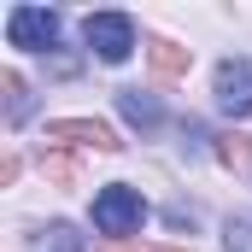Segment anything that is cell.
Returning a JSON list of instances; mask_svg holds the SVG:
<instances>
[{
    "mask_svg": "<svg viewBox=\"0 0 252 252\" xmlns=\"http://www.w3.org/2000/svg\"><path fill=\"white\" fill-rule=\"evenodd\" d=\"M147 64H153V76H164V82H176V76H188V64H193V53L188 47H176V41H147Z\"/></svg>",
    "mask_w": 252,
    "mask_h": 252,
    "instance_id": "6",
    "label": "cell"
},
{
    "mask_svg": "<svg viewBox=\"0 0 252 252\" xmlns=\"http://www.w3.org/2000/svg\"><path fill=\"white\" fill-rule=\"evenodd\" d=\"M82 41H88V47H94L106 64H124V59H129V47H135V24H129L124 12H88Z\"/></svg>",
    "mask_w": 252,
    "mask_h": 252,
    "instance_id": "2",
    "label": "cell"
},
{
    "mask_svg": "<svg viewBox=\"0 0 252 252\" xmlns=\"http://www.w3.org/2000/svg\"><path fill=\"white\" fill-rule=\"evenodd\" d=\"M112 252H182V247H112Z\"/></svg>",
    "mask_w": 252,
    "mask_h": 252,
    "instance_id": "12",
    "label": "cell"
},
{
    "mask_svg": "<svg viewBox=\"0 0 252 252\" xmlns=\"http://www.w3.org/2000/svg\"><path fill=\"white\" fill-rule=\"evenodd\" d=\"M118 112H124L135 129H158L164 124V106H158L153 94H141V88H124V94H118Z\"/></svg>",
    "mask_w": 252,
    "mask_h": 252,
    "instance_id": "7",
    "label": "cell"
},
{
    "mask_svg": "<svg viewBox=\"0 0 252 252\" xmlns=\"http://www.w3.org/2000/svg\"><path fill=\"white\" fill-rule=\"evenodd\" d=\"M147 223V199L124 182H112V188L94 193V229L100 235H129V229H141Z\"/></svg>",
    "mask_w": 252,
    "mask_h": 252,
    "instance_id": "1",
    "label": "cell"
},
{
    "mask_svg": "<svg viewBox=\"0 0 252 252\" xmlns=\"http://www.w3.org/2000/svg\"><path fill=\"white\" fill-rule=\"evenodd\" d=\"M47 176H53V182H76V164H70V158H47Z\"/></svg>",
    "mask_w": 252,
    "mask_h": 252,
    "instance_id": "11",
    "label": "cell"
},
{
    "mask_svg": "<svg viewBox=\"0 0 252 252\" xmlns=\"http://www.w3.org/2000/svg\"><path fill=\"white\" fill-rule=\"evenodd\" d=\"M53 141H70V147H94V153H118L124 141L112 135V124H100V118H59V124H47Z\"/></svg>",
    "mask_w": 252,
    "mask_h": 252,
    "instance_id": "5",
    "label": "cell"
},
{
    "mask_svg": "<svg viewBox=\"0 0 252 252\" xmlns=\"http://www.w3.org/2000/svg\"><path fill=\"white\" fill-rule=\"evenodd\" d=\"M47 252H82V241H76V229H64V223H53V229H47Z\"/></svg>",
    "mask_w": 252,
    "mask_h": 252,
    "instance_id": "10",
    "label": "cell"
},
{
    "mask_svg": "<svg viewBox=\"0 0 252 252\" xmlns=\"http://www.w3.org/2000/svg\"><path fill=\"white\" fill-rule=\"evenodd\" d=\"M217 158L235 170V176H252V135H217Z\"/></svg>",
    "mask_w": 252,
    "mask_h": 252,
    "instance_id": "8",
    "label": "cell"
},
{
    "mask_svg": "<svg viewBox=\"0 0 252 252\" xmlns=\"http://www.w3.org/2000/svg\"><path fill=\"white\" fill-rule=\"evenodd\" d=\"M6 35H12V47L47 53V47H59V18L41 12V6H18V12L6 18Z\"/></svg>",
    "mask_w": 252,
    "mask_h": 252,
    "instance_id": "3",
    "label": "cell"
},
{
    "mask_svg": "<svg viewBox=\"0 0 252 252\" xmlns=\"http://www.w3.org/2000/svg\"><path fill=\"white\" fill-rule=\"evenodd\" d=\"M0 94H6V124L18 129L30 118V88H24V76H18V70H0Z\"/></svg>",
    "mask_w": 252,
    "mask_h": 252,
    "instance_id": "9",
    "label": "cell"
},
{
    "mask_svg": "<svg viewBox=\"0 0 252 252\" xmlns=\"http://www.w3.org/2000/svg\"><path fill=\"white\" fill-rule=\"evenodd\" d=\"M217 106L229 118H247L252 112V64L247 59H223L217 64Z\"/></svg>",
    "mask_w": 252,
    "mask_h": 252,
    "instance_id": "4",
    "label": "cell"
}]
</instances>
